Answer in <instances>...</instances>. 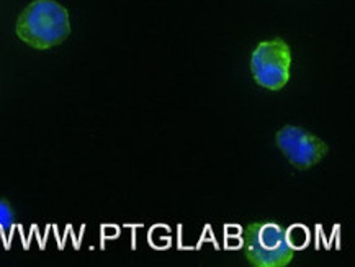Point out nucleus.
Here are the masks:
<instances>
[{"instance_id": "1", "label": "nucleus", "mask_w": 355, "mask_h": 267, "mask_svg": "<svg viewBox=\"0 0 355 267\" xmlns=\"http://www.w3.org/2000/svg\"><path fill=\"white\" fill-rule=\"evenodd\" d=\"M15 31L31 48H54L69 38V12L54 0H35L20 13Z\"/></svg>"}, {"instance_id": "2", "label": "nucleus", "mask_w": 355, "mask_h": 267, "mask_svg": "<svg viewBox=\"0 0 355 267\" xmlns=\"http://www.w3.org/2000/svg\"><path fill=\"white\" fill-rule=\"evenodd\" d=\"M243 246L248 261L257 267H285L293 259L285 230L272 221L248 226Z\"/></svg>"}, {"instance_id": "3", "label": "nucleus", "mask_w": 355, "mask_h": 267, "mask_svg": "<svg viewBox=\"0 0 355 267\" xmlns=\"http://www.w3.org/2000/svg\"><path fill=\"white\" fill-rule=\"evenodd\" d=\"M291 49L284 40L262 42L250 58L254 80L267 90H282L290 79Z\"/></svg>"}, {"instance_id": "4", "label": "nucleus", "mask_w": 355, "mask_h": 267, "mask_svg": "<svg viewBox=\"0 0 355 267\" xmlns=\"http://www.w3.org/2000/svg\"><path fill=\"white\" fill-rule=\"evenodd\" d=\"M275 143L290 164L302 171L311 169L327 155V144L315 133L302 128V126H284L277 131Z\"/></svg>"}, {"instance_id": "5", "label": "nucleus", "mask_w": 355, "mask_h": 267, "mask_svg": "<svg viewBox=\"0 0 355 267\" xmlns=\"http://www.w3.org/2000/svg\"><path fill=\"white\" fill-rule=\"evenodd\" d=\"M286 241H288L291 250H303L308 243V230L303 228L302 225L291 226L285 232Z\"/></svg>"}, {"instance_id": "6", "label": "nucleus", "mask_w": 355, "mask_h": 267, "mask_svg": "<svg viewBox=\"0 0 355 267\" xmlns=\"http://www.w3.org/2000/svg\"><path fill=\"white\" fill-rule=\"evenodd\" d=\"M13 221H15V214L12 205L7 200H0V232L12 230Z\"/></svg>"}]
</instances>
